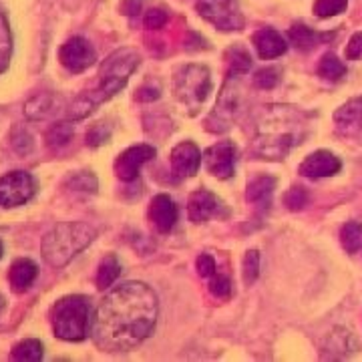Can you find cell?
I'll list each match as a JSON object with an SVG mask.
<instances>
[{"mask_svg":"<svg viewBox=\"0 0 362 362\" xmlns=\"http://www.w3.org/2000/svg\"><path fill=\"white\" fill-rule=\"evenodd\" d=\"M52 332L54 337L66 342H81L90 332L93 324V306L87 296L73 294L61 298L51 312Z\"/></svg>","mask_w":362,"mask_h":362,"instance_id":"277c9868","label":"cell"},{"mask_svg":"<svg viewBox=\"0 0 362 362\" xmlns=\"http://www.w3.org/2000/svg\"><path fill=\"white\" fill-rule=\"evenodd\" d=\"M187 216L194 223H206L211 218H226L228 211L220 199L214 194H209L206 189H199L189 197L187 204Z\"/></svg>","mask_w":362,"mask_h":362,"instance_id":"5bb4252c","label":"cell"},{"mask_svg":"<svg viewBox=\"0 0 362 362\" xmlns=\"http://www.w3.org/2000/svg\"><path fill=\"white\" fill-rule=\"evenodd\" d=\"M259 274V252L258 250H250L244 258V282L254 284L258 280Z\"/></svg>","mask_w":362,"mask_h":362,"instance_id":"836d02e7","label":"cell"},{"mask_svg":"<svg viewBox=\"0 0 362 362\" xmlns=\"http://www.w3.org/2000/svg\"><path fill=\"white\" fill-rule=\"evenodd\" d=\"M156 157V147L153 145H133L129 149H125L115 161V173L121 181L137 180L141 168Z\"/></svg>","mask_w":362,"mask_h":362,"instance_id":"8fae6325","label":"cell"},{"mask_svg":"<svg viewBox=\"0 0 362 362\" xmlns=\"http://www.w3.org/2000/svg\"><path fill=\"white\" fill-rule=\"evenodd\" d=\"M318 75L326 81H332L337 83L340 78L346 77V66L344 63L338 59L334 52H326L322 59H320V65H318Z\"/></svg>","mask_w":362,"mask_h":362,"instance_id":"d4e9b609","label":"cell"},{"mask_svg":"<svg viewBox=\"0 0 362 362\" xmlns=\"http://www.w3.org/2000/svg\"><path fill=\"white\" fill-rule=\"evenodd\" d=\"M143 23H145V28H149V30L163 28L168 23V13H163L161 8H151V11H147Z\"/></svg>","mask_w":362,"mask_h":362,"instance_id":"ab89813d","label":"cell"},{"mask_svg":"<svg viewBox=\"0 0 362 362\" xmlns=\"http://www.w3.org/2000/svg\"><path fill=\"white\" fill-rule=\"evenodd\" d=\"M4 310V298L0 296V312Z\"/></svg>","mask_w":362,"mask_h":362,"instance_id":"f6af8a7d","label":"cell"},{"mask_svg":"<svg viewBox=\"0 0 362 362\" xmlns=\"http://www.w3.org/2000/svg\"><path fill=\"white\" fill-rule=\"evenodd\" d=\"M66 185L75 192H83V194H95L97 192V177L90 173V171H78V173H73L69 180H66Z\"/></svg>","mask_w":362,"mask_h":362,"instance_id":"4dcf8cb0","label":"cell"},{"mask_svg":"<svg viewBox=\"0 0 362 362\" xmlns=\"http://www.w3.org/2000/svg\"><path fill=\"white\" fill-rule=\"evenodd\" d=\"M284 204L288 206V209L298 211V209H302V207L308 204V194H306L302 187H292V189L284 195Z\"/></svg>","mask_w":362,"mask_h":362,"instance_id":"f35d334b","label":"cell"},{"mask_svg":"<svg viewBox=\"0 0 362 362\" xmlns=\"http://www.w3.org/2000/svg\"><path fill=\"white\" fill-rule=\"evenodd\" d=\"M235 145L232 141H220L206 149L202 156L207 173L218 180H230L235 171Z\"/></svg>","mask_w":362,"mask_h":362,"instance_id":"30bf717a","label":"cell"},{"mask_svg":"<svg viewBox=\"0 0 362 362\" xmlns=\"http://www.w3.org/2000/svg\"><path fill=\"white\" fill-rule=\"evenodd\" d=\"M278 71L276 69H262L256 73V77H254V85L258 87V89H274L276 85H278Z\"/></svg>","mask_w":362,"mask_h":362,"instance_id":"8d00e7d4","label":"cell"},{"mask_svg":"<svg viewBox=\"0 0 362 362\" xmlns=\"http://www.w3.org/2000/svg\"><path fill=\"white\" fill-rule=\"evenodd\" d=\"M95 107H97V103L93 101V97H90L89 93H83V95H78L77 99L73 101V105H71L69 117L75 119V121H77V119H85Z\"/></svg>","mask_w":362,"mask_h":362,"instance_id":"d6a6232c","label":"cell"},{"mask_svg":"<svg viewBox=\"0 0 362 362\" xmlns=\"http://www.w3.org/2000/svg\"><path fill=\"white\" fill-rule=\"evenodd\" d=\"M73 135H75L73 123H69V121L54 123L51 129L47 131V145L51 149H61V147H65L66 143L73 139Z\"/></svg>","mask_w":362,"mask_h":362,"instance_id":"4316f807","label":"cell"},{"mask_svg":"<svg viewBox=\"0 0 362 362\" xmlns=\"http://www.w3.org/2000/svg\"><path fill=\"white\" fill-rule=\"evenodd\" d=\"M33 137H30V133L25 129V127H16L13 131V147L16 149V153H21V156H28L30 151H33Z\"/></svg>","mask_w":362,"mask_h":362,"instance_id":"e575fe53","label":"cell"},{"mask_svg":"<svg viewBox=\"0 0 362 362\" xmlns=\"http://www.w3.org/2000/svg\"><path fill=\"white\" fill-rule=\"evenodd\" d=\"M37 192V183L26 171H11L0 177V207L25 206Z\"/></svg>","mask_w":362,"mask_h":362,"instance_id":"ba28073f","label":"cell"},{"mask_svg":"<svg viewBox=\"0 0 362 362\" xmlns=\"http://www.w3.org/2000/svg\"><path fill=\"white\" fill-rule=\"evenodd\" d=\"M356 349V342L354 337L349 330H334L328 340H326V346L324 350H330V358H338V356H346L349 352H354Z\"/></svg>","mask_w":362,"mask_h":362,"instance_id":"7402d4cb","label":"cell"},{"mask_svg":"<svg viewBox=\"0 0 362 362\" xmlns=\"http://www.w3.org/2000/svg\"><path fill=\"white\" fill-rule=\"evenodd\" d=\"M177 206L175 202L165 194L156 195L149 204V220L156 226L159 233H168L173 230L175 221H177Z\"/></svg>","mask_w":362,"mask_h":362,"instance_id":"e0dca14e","label":"cell"},{"mask_svg":"<svg viewBox=\"0 0 362 362\" xmlns=\"http://www.w3.org/2000/svg\"><path fill=\"white\" fill-rule=\"evenodd\" d=\"M59 61L69 73H83L97 61V52H95L93 45L87 39L73 37L61 47Z\"/></svg>","mask_w":362,"mask_h":362,"instance_id":"9c48e42d","label":"cell"},{"mask_svg":"<svg viewBox=\"0 0 362 362\" xmlns=\"http://www.w3.org/2000/svg\"><path fill=\"white\" fill-rule=\"evenodd\" d=\"M109 137H111V129L105 127V123H97V125H93L89 133H87V145H89V147H99V145H103V143L109 141Z\"/></svg>","mask_w":362,"mask_h":362,"instance_id":"74e56055","label":"cell"},{"mask_svg":"<svg viewBox=\"0 0 362 362\" xmlns=\"http://www.w3.org/2000/svg\"><path fill=\"white\" fill-rule=\"evenodd\" d=\"M334 125L338 135L362 143V97L344 103L334 113Z\"/></svg>","mask_w":362,"mask_h":362,"instance_id":"7c38bea8","label":"cell"},{"mask_svg":"<svg viewBox=\"0 0 362 362\" xmlns=\"http://www.w3.org/2000/svg\"><path fill=\"white\" fill-rule=\"evenodd\" d=\"M11 52H13V35H11V26L6 16L0 13V73L6 71L8 61H11Z\"/></svg>","mask_w":362,"mask_h":362,"instance_id":"f546056e","label":"cell"},{"mask_svg":"<svg viewBox=\"0 0 362 362\" xmlns=\"http://www.w3.org/2000/svg\"><path fill=\"white\" fill-rule=\"evenodd\" d=\"M211 93V75L204 65H185L175 71L173 95L189 115H197Z\"/></svg>","mask_w":362,"mask_h":362,"instance_id":"8992f818","label":"cell"},{"mask_svg":"<svg viewBox=\"0 0 362 362\" xmlns=\"http://www.w3.org/2000/svg\"><path fill=\"white\" fill-rule=\"evenodd\" d=\"M139 63H141L139 52L131 47H123L111 52L99 69V87L89 93L93 101L101 105L111 97H115L127 85V81L137 71Z\"/></svg>","mask_w":362,"mask_h":362,"instance_id":"5b68a950","label":"cell"},{"mask_svg":"<svg viewBox=\"0 0 362 362\" xmlns=\"http://www.w3.org/2000/svg\"><path fill=\"white\" fill-rule=\"evenodd\" d=\"M171 173L175 180H185L197 173V169L202 165V151L197 149V145L192 141H183L173 147L171 151Z\"/></svg>","mask_w":362,"mask_h":362,"instance_id":"4fadbf2b","label":"cell"},{"mask_svg":"<svg viewBox=\"0 0 362 362\" xmlns=\"http://www.w3.org/2000/svg\"><path fill=\"white\" fill-rule=\"evenodd\" d=\"M95 228L85 221H63L57 223L51 232L42 238L40 252L47 264L52 268H63L71 259L78 256L85 247H89L95 240Z\"/></svg>","mask_w":362,"mask_h":362,"instance_id":"3957f363","label":"cell"},{"mask_svg":"<svg viewBox=\"0 0 362 362\" xmlns=\"http://www.w3.org/2000/svg\"><path fill=\"white\" fill-rule=\"evenodd\" d=\"M159 316L157 294L143 282L111 288L93 314L90 334L105 352H129L153 334Z\"/></svg>","mask_w":362,"mask_h":362,"instance_id":"6da1fadb","label":"cell"},{"mask_svg":"<svg viewBox=\"0 0 362 362\" xmlns=\"http://www.w3.org/2000/svg\"><path fill=\"white\" fill-rule=\"evenodd\" d=\"M228 65H230V77L246 75L250 66H252V57L244 47L235 45L228 51Z\"/></svg>","mask_w":362,"mask_h":362,"instance_id":"484cf974","label":"cell"},{"mask_svg":"<svg viewBox=\"0 0 362 362\" xmlns=\"http://www.w3.org/2000/svg\"><path fill=\"white\" fill-rule=\"evenodd\" d=\"M238 111H240V95H238V89L226 87V89L221 90L220 101L216 105L214 113L207 119V129L216 131V133L218 131H226L232 125V121L238 115Z\"/></svg>","mask_w":362,"mask_h":362,"instance_id":"9a60e30c","label":"cell"},{"mask_svg":"<svg viewBox=\"0 0 362 362\" xmlns=\"http://www.w3.org/2000/svg\"><path fill=\"white\" fill-rule=\"evenodd\" d=\"M139 8H141V0H125L123 2V13L127 16H135L139 13Z\"/></svg>","mask_w":362,"mask_h":362,"instance_id":"ee69618b","label":"cell"},{"mask_svg":"<svg viewBox=\"0 0 362 362\" xmlns=\"http://www.w3.org/2000/svg\"><path fill=\"white\" fill-rule=\"evenodd\" d=\"M195 6L207 23L223 33L244 28V14L240 11L238 0H197Z\"/></svg>","mask_w":362,"mask_h":362,"instance_id":"52a82bcc","label":"cell"},{"mask_svg":"<svg viewBox=\"0 0 362 362\" xmlns=\"http://www.w3.org/2000/svg\"><path fill=\"white\" fill-rule=\"evenodd\" d=\"M274 189H276V180L270 175H259L247 183L246 199L258 207H270Z\"/></svg>","mask_w":362,"mask_h":362,"instance_id":"ffe728a7","label":"cell"},{"mask_svg":"<svg viewBox=\"0 0 362 362\" xmlns=\"http://www.w3.org/2000/svg\"><path fill=\"white\" fill-rule=\"evenodd\" d=\"M42 344L35 338H28V340H23L18 342L13 349V358L14 361H23V362H39L42 358Z\"/></svg>","mask_w":362,"mask_h":362,"instance_id":"83f0119b","label":"cell"},{"mask_svg":"<svg viewBox=\"0 0 362 362\" xmlns=\"http://www.w3.org/2000/svg\"><path fill=\"white\" fill-rule=\"evenodd\" d=\"M119 276H121V262L117 259L115 254H109L99 264V270H97V288L99 290H109L111 286L115 284Z\"/></svg>","mask_w":362,"mask_h":362,"instance_id":"603a6c76","label":"cell"},{"mask_svg":"<svg viewBox=\"0 0 362 362\" xmlns=\"http://www.w3.org/2000/svg\"><path fill=\"white\" fill-rule=\"evenodd\" d=\"M362 57V33H356L352 35V39L346 45V59L350 61H356Z\"/></svg>","mask_w":362,"mask_h":362,"instance_id":"b9f144b4","label":"cell"},{"mask_svg":"<svg viewBox=\"0 0 362 362\" xmlns=\"http://www.w3.org/2000/svg\"><path fill=\"white\" fill-rule=\"evenodd\" d=\"M349 6V0H316L314 2V14L320 18H330L344 13Z\"/></svg>","mask_w":362,"mask_h":362,"instance_id":"1f68e13d","label":"cell"},{"mask_svg":"<svg viewBox=\"0 0 362 362\" xmlns=\"http://www.w3.org/2000/svg\"><path fill=\"white\" fill-rule=\"evenodd\" d=\"M264 117L266 119L259 123L252 151L258 159L280 161L302 139L306 115L294 107H268Z\"/></svg>","mask_w":362,"mask_h":362,"instance_id":"7a4b0ae2","label":"cell"},{"mask_svg":"<svg viewBox=\"0 0 362 362\" xmlns=\"http://www.w3.org/2000/svg\"><path fill=\"white\" fill-rule=\"evenodd\" d=\"M340 242L349 254H356L362 246V226L358 221H349L340 230Z\"/></svg>","mask_w":362,"mask_h":362,"instance_id":"f1b7e54d","label":"cell"},{"mask_svg":"<svg viewBox=\"0 0 362 362\" xmlns=\"http://www.w3.org/2000/svg\"><path fill=\"white\" fill-rule=\"evenodd\" d=\"M254 47H256V51H258L259 59H264V61H270V59H278V57H282L288 49V45H286L284 37L278 33V30H274V28H262L258 30L256 35H254Z\"/></svg>","mask_w":362,"mask_h":362,"instance_id":"ac0fdd59","label":"cell"},{"mask_svg":"<svg viewBox=\"0 0 362 362\" xmlns=\"http://www.w3.org/2000/svg\"><path fill=\"white\" fill-rule=\"evenodd\" d=\"M288 37L292 40V45L300 49V51H310L314 49L320 40L324 39H330V35H318L316 30H312L306 25H294L290 28V33H288Z\"/></svg>","mask_w":362,"mask_h":362,"instance_id":"44dd1931","label":"cell"},{"mask_svg":"<svg viewBox=\"0 0 362 362\" xmlns=\"http://www.w3.org/2000/svg\"><path fill=\"white\" fill-rule=\"evenodd\" d=\"M342 168L340 159L330 151H314L310 156L306 157L300 168L298 173L304 175V177H312V180H318V177H330V175H337L338 171Z\"/></svg>","mask_w":362,"mask_h":362,"instance_id":"2e32d148","label":"cell"},{"mask_svg":"<svg viewBox=\"0 0 362 362\" xmlns=\"http://www.w3.org/2000/svg\"><path fill=\"white\" fill-rule=\"evenodd\" d=\"M209 292L216 298H220V300H228V298L232 296V282H230V278L221 276V274L214 276V280L209 282Z\"/></svg>","mask_w":362,"mask_h":362,"instance_id":"d590c367","label":"cell"},{"mask_svg":"<svg viewBox=\"0 0 362 362\" xmlns=\"http://www.w3.org/2000/svg\"><path fill=\"white\" fill-rule=\"evenodd\" d=\"M52 107H54V97L49 93H40V95H35L33 99L26 101L25 115L33 121H39V119H45L51 113Z\"/></svg>","mask_w":362,"mask_h":362,"instance_id":"cb8c5ba5","label":"cell"},{"mask_svg":"<svg viewBox=\"0 0 362 362\" xmlns=\"http://www.w3.org/2000/svg\"><path fill=\"white\" fill-rule=\"evenodd\" d=\"M139 101H153V99H159V89H151V87H141L139 89Z\"/></svg>","mask_w":362,"mask_h":362,"instance_id":"7bdbcfd3","label":"cell"},{"mask_svg":"<svg viewBox=\"0 0 362 362\" xmlns=\"http://www.w3.org/2000/svg\"><path fill=\"white\" fill-rule=\"evenodd\" d=\"M197 274H199L202 278L214 276V274H216V259L211 258L209 254H202V256L197 258Z\"/></svg>","mask_w":362,"mask_h":362,"instance_id":"60d3db41","label":"cell"},{"mask_svg":"<svg viewBox=\"0 0 362 362\" xmlns=\"http://www.w3.org/2000/svg\"><path fill=\"white\" fill-rule=\"evenodd\" d=\"M37 274H39V268H37V264L33 259H16L11 266V272H8V280H11L14 292L16 294L26 292L33 286V282L37 280Z\"/></svg>","mask_w":362,"mask_h":362,"instance_id":"d6986e66","label":"cell"},{"mask_svg":"<svg viewBox=\"0 0 362 362\" xmlns=\"http://www.w3.org/2000/svg\"><path fill=\"white\" fill-rule=\"evenodd\" d=\"M2 254H4V247H2V242H0V258H2Z\"/></svg>","mask_w":362,"mask_h":362,"instance_id":"bcb514c9","label":"cell"}]
</instances>
